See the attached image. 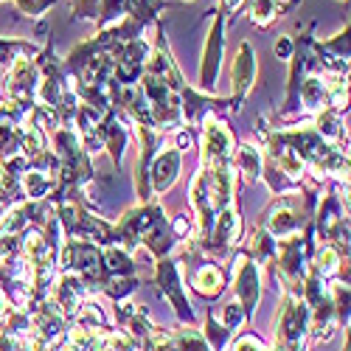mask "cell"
<instances>
[{
  "label": "cell",
  "mask_w": 351,
  "mask_h": 351,
  "mask_svg": "<svg viewBox=\"0 0 351 351\" xmlns=\"http://www.w3.org/2000/svg\"><path fill=\"white\" fill-rule=\"evenodd\" d=\"M60 270L76 273L87 289L99 295V292L107 287L110 273L104 270V258H101V247L84 239H65L60 247Z\"/></svg>",
  "instance_id": "cell-1"
},
{
  "label": "cell",
  "mask_w": 351,
  "mask_h": 351,
  "mask_svg": "<svg viewBox=\"0 0 351 351\" xmlns=\"http://www.w3.org/2000/svg\"><path fill=\"white\" fill-rule=\"evenodd\" d=\"M309 346V306L298 292L284 289V304L276 317V343L281 351H306Z\"/></svg>",
  "instance_id": "cell-2"
},
{
  "label": "cell",
  "mask_w": 351,
  "mask_h": 351,
  "mask_svg": "<svg viewBox=\"0 0 351 351\" xmlns=\"http://www.w3.org/2000/svg\"><path fill=\"white\" fill-rule=\"evenodd\" d=\"M34 110L25 104H14V101H0V169L23 174L25 169H32L23 155H20V143H23V127L28 112Z\"/></svg>",
  "instance_id": "cell-3"
},
{
  "label": "cell",
  "mask_w": 351,
  "mask_h": 351,
  "mask_svg": "<svg viewBox=\"0 0 351 351\" xmlns=\"http://www.w3.org/2000/svg\"><path fill=\"white\" fill-rule=\"evenodd\" d=\"M242 239H245V219L237 202H230L228 208L217 214L206 237L197 239V247L208 258H225V256H233V250L242 245Z\"/></svg>",
  "instance_id": "cell-4"
},
{
  "label": "cell",
  "mask_w": 351,
  "mask_h": 351,
  "mask_svg": "<svg viewBox=\"0 0 351 351\" xmlns=\"http://www.w3.org/2000/svg\"><path fill=\"white\" fill-rule=\"evenodd\" d=\"M152 281L158 284L160 295L171 304L174 315H178L180 326H194L197 324V312L186 295V284H183V270H180V261L174 256L166 258H155V267H152Z\"/></svg>",
  "instance_id": "cell-5"
},
{
  "label": "cell",
  "mask_w": 351,
  "mask_h": 351,
  "mask_svg": "<svg viewBox=\"0 0 351 351\" xmlns=\"http://www.w3.org/2000/svg\"><path fill=\"white\" fill-rule=\"evenodd\" d=\"M237 155V135L217 112L199 119V163L202 166H228Z\"/></svg>",
  "instance_id": "cell-6"
},
{
  "label": "cell",
  "mask_w": 351,
  "mask_h": 351,
  "mask_svg": "<svg viewBox=\"0 0 351 351\" xmlns=\"http://www.w3.org/2000/svg\"><path fill=\"white\" fill-rule=\"evenodd\" d=\"M211 14H214V20H211V28L206 34V45H202V56H199V76H197L199 93H214L217 90V82H219V73H222V60H225V25H228V17L217 6H214Z\"/></svg>",
  "instance_id": "cell-7"
},
{
  "label": "cell",
  "mask_w": 351,
  "mask_h": 351,
  "mask_svg": "<svg viewBox=\"0 0 351 351\" xmlns=\"http://www.w3.org/2000/svg\"><path fill=\"white\" fill-rule=\"evenodd\" d=\"M230 287H233V301H239L247 320H253L256 309H258V301H261V267L239 247L233 250Z\"/></svg>",
  "instance_id": "cell-8"
},
{
  "label": "cell",
  "mask_w": 351,
  "mask_h": 351,
  "mask_svg": "<svg viewBox=\"0 0 351 351\" xmlns=\"http://www.w3.org/2000/svg\"><path fill=\"white\" fill-rule=\"evenodd\" d=\"M256 76H258V62H256V51L253 45L245 40L233 56V65H230V84H233V93L228 96V107L233 110V115L242 112L247 96L253 93L256 87Z\"/></svg>",
  "instance_id": "cell-9"
},
{
  "label": "cell",
  "mask_w": 351,
  "mask_h": 351,
  "mask_svg": "<svg viewBox=\"0 0 351 351\" xmlns=\"http://www.w3.org/2000/svg\"><path fill=\"white\" fill-rule=\"evenodd\" d=\"M40 84V65L37 60H17L12 68H6L3 73V90L9 96V101L14 104H34V93Z\"/></svg>",
  "instance_id": "cell-10"
},
{
  "label": "cell",
  "mask_w": 351,
  "mask_h": 351,
  "mask_svg": "<svg viewBox=\"0 0 351 351\" xmlns=\"http://www.w3.org/2000/svg\"><path fill=\"white\" fill-rule=\"evenodd\" d=\"M180 169H183V152L174 149V146H160V149L155 152V158H152V166H149L152 197H160V194L171 191V186L180 178Z\"/></svg>",
  "instance_id": "cell-11"
},
{
  "label": "cell",
  "mask_w": 351,
  "mask_h": 351,
  "mask_svg": "<svg viewBox=\"0 0 351 351\" xmlns=\"http://www.w3.org/2000/svg\"><path fill=\"white\" fill-rule=\"evenodd\" d=\"M233 169H237V178L242 183H258L261 180V171H265V152H261V146L253 143V141L237 143Z\"/></svg>",
  "instance_id": "cell-12"
},
{
  "label": "cell",
  "mask_w": 351,
  "mask_h": 351,
  "mask_svg": "<svg viewBox=\"0 0 351 351\" xmlns=\"http://www.w3.org/2000/svg\"><path fill=\"white\" fill-rule=\"evenodd\" d=\"M298 104L304 112L315 115L329 107V76L324 73H306L298 87Z\"/></svg>",
  "instance_id": "cell-13"
},
{
  "label": "cell",
  "mask_w": 351,
  "mask_h": 351,
  "mask_svg": "<svg viewBox=\"0 0 351 351\" xmlns=\"http://www.w3.org/2000/svg\"><path fill=\"white\" fill-rule=\"evenodd\" d=\"M320 138L335 143V146H348V132H346V112H337L332 107L320 110L312 115V124H309Z\"/></svg>",
  "instance_id": "cell-14"
},
{
  "label": "cell",
  "mask_w": 351,
  "mask_h": 351,
  "mask_svg": "<svg viewBox=\"0 0 351 351\" xmlns=\"http://www.w3.org/2000/svg\"><path fill=\"white\" fill-rule=\"evenodd\" d=\"M276 247H278V242L270 237L265 228H258V225L250 228L247 239H242V245H239V250H245L258 267H273V261H276Z\"/></svg>",
  "instance_id": "cell-15"
},
{
  "label": "cell",
  "mask_w": 351,
  "mask_h": 351,
  "mask_svg": "<svg viewBox=\"0 0 351 351\" xmlns=\"http://www.w3.org/2000/svg\"><path fill=\"white\" fill-rule=\"evenodd\" d=\"M20 186L25 202H45L56 189V178L48 169H25L20 174Z\"/></svg>",
  "instance_id": "cell-16"
},
{
  "label": "cell",
  "mask_w": 351,
  "mask_h": 351,
  "mask_svg": "<svg viewBox=\"0 0 351 351\" xmlns=\"http://www.w3.org/2000/svg\"><path fill=\"white\" fill-rule=\"evenodd\" d=\"M43 48L32 40L20 37H0V68H12L17 60H37Z\"/></svg>",
  "instance_id": "cell-17"
},
{
  "label": "cell",
  "mask_w": 351,
  "mask_h": 351,
  "mask_svg": "<svg viewBox=\"0 0 351 351\" xmlns=\"http://www.w3.org/2000/svg\"><path fill=\"white\" fill-rule=\"evenodd\" d=\"M101 258H104V270L110 273V278H115V276H135L138 273L135 256L127 253L119 245H104L101 247Z\"/></svg>",
  "instance_id": "cell-18"
},
{
  "label": "cell",
  "mask_w": 351,
  "mask_h": 351,
  "mask_svg": "<svg viewBox=\"0 0 351 351\" xmlns=\"http://www.w3.org/2000/svg\"><path fill=\"white\" fill-rule=\"evenodd\" d=\"M329 295H332V306H335V320L337 329H348V317H351V289L348 281L343 278H332L329 281Z\"/></svg>",
  "instance_id": "cell-19"
},
{
  "label": "cell",
  "mask_w": 351,
  "mask_h": 351,
  "mask_svg": "<svg viewBox=\"0 0 351 351\" xmlns=\"http://www.w3.org/2000/svg\"><path fill=\"white\" fill-rule=\"evenodd\" d=\"M132 9V0H99V32H104V28L121 23Z\"/></svg>",
  "instance_id": "cell-20"
},
{
  "label": "cell",
  "mask_w": 351,
  "mask_h": 351,
  "mask_svg": "<svg viewBox=\"0 0 351 351\" xmlns=\"http://www.w3.org/2000/svg\"><path fill=\"white\" fill-rule=\"evenodd\" d=\"M214 315H217L219 324L230 332V337H237V335L250 324L247 315H245V309L239 306V301H228V304H222L219 312H214Z\"/></svg>",
  "instance_id": "cell-21"
},
{
  "label": "cell",
  "mask_w": 351,
  "mask_h": 351,
  "mask_svg": "<svg viewBox=\"0 0 351 351\" xmlns=\"http://www.w3.org/2000/svg\"><path fill=\"white\" fill-rule=\"evenodd\" d=\"M0 202H3L6 208H14V206H20V202H25L23 186H20V174L0 169Z\"/></svg>",
  "instance_id": "cell-22"
},
{
  "label": "cell",
  "mask_w": 351,
  "mask_h": 351,
  "mask_svg": "<svg viewBox=\"0 0 351 351\" xmlns=\"http://www.w3.org/2000/svg\"><path fill=\"white\" fill-rule=\"evenodd\" d=\"M138 276H115L107 281V287L101 289V295H107L112 304H121V301H130V295L138 289Z\"/></svg>",
  "instance_id": "cell-23"
},
{
  "label": "cell",
  "mask_w": 351,
  "mask_h": 351,
  "mask_svg": "<svg viewBox=\"0 0 351 351\" xmlns=\"http://www.w3.org/2000/svg\"><path fill=\"white\" fill-rule=\"evenodd\" d=\"M171 343H174V351H211V346L206 343L199 329L194 326H183L171 335Z\"/></svg>",
  "instance_id": "cell-24"
},
{
  "label": "cell",
  "mask_w": 351,
  "mask_h": 351,
  "mask_svg": "<svg viewBox=\"0 0 351 351\" xmlns=\"http://www.w3.org/2000/svg\"><path fill=\"white\" fill-rule=\"evenodd\" d=\"M225 351H270V346L261 340L258 335H253V332H239L237 337L228 343Z\"/></svg>",
  "instance_id": "cell-25"
},
{
  "label": "cell",
  "mask_w": 351,
  "mask_h": 351,
  "mask_svg": "<svg viewBox=\"0 0 351 351\" xmlns=\"http://www.w3.org/2000/svg\"><path fill=\"white\" fill-rule=\"evenodd\" d=\"M53 3L56 0H14L17 12L25 14V17H32V20H40L48 9H53Z\"/></svg>",
  "instance_id": "cell-26"
},
{
  "label": "cell",
  "mask_w": 351,
  "mask_h": 351,
  "mask_svg": "<svg viewBox=\"0 0 351 351\" xmlns=\"http://www.w3.org/2000/svg\"><path fill=\"white\" fill-rule=\"evenodd\" d=\"M71 14L87 23H96L99 20V0H68Z\"/></svg>",
  "instance_id": "cell-27"
},
{
  "label": "cell",
  "mask_w": 351,
  "mask_h": 351,
  "mask_svg": "<svg viewBox=\"0 0 351 351\" xmlns=\"http://www.w3.org/2000/svg\"><path fill=\"white\" fill-rule=\"evenodd\" d=\"M273 53H276V60L289 62L292 53H295V40H292L289 34H281V37L276 40V45H273Z\"/></svg>",
  "instance_id": "cell-28"
},
{
  "label": "cell",
  "mask_w": 351,
  "mask_h": 351,
  "mask_svg": "<svg viewBox=\"0 0 351 351\" xmlns=\"http://www.w3.org/2000/svg\"><path fill=\"white\" fill-rule=\"evenodd\" d=\"M171 135H174V143H171V146H174V149H180V152H183V149H191V146H194V141H197V138H194V132H191L189 127L174 130Z\"/></svg>",
  "instance_id": "cell-29"
},
{
  "label": "cell",
  "mask_w": 351,
  "mask_h": 351,
  "mask_svg": "<svg viewBox=\"0 0 351 351\" xmlns=\"http://www.w3.org/2000/svg\"><path fill=\"white\" fill-rule=\"evenodd\" d=\"M12 312H14V304H12V298H9L6 287H0V326H3L6 320L12 317Z\"/></svg>",
  "instance_id": "cell-30"
},
{
  "label": "cell",
  "mask_w": 351,
  "mask_h": 351,
  "mask_svg": "<svg viewBox=\"0 0 351 351\" xmlns=\"http://www.w3.org/2000/svg\"><path fill=\"white\" fill-rule=\"evenodd\" d=\"M217 9H219V12H225V17L230 20V14L237 17V12H239V9H245V0H219Z\"/></svg>",
  "instance_id": "cell-31"
},
{
  "label": "cell",
  "mask_w": 351,
  "mask_h": 351,
  "mask_svg": "<svg viewBox=\"0 0 351 351\" xmlns=\"http://www.w3.org/2000/svg\"><path fill=\"white\" fill-rule=\"evenodd\" d=\"M45 34H48V23L40 20V23H37V37H45Z\"/></svg>",
  "instance_id": "cell-32"
},
{
  "label": "cell",
  "mask_w": 351,
  "mask_h": 351,
  "mask_svg": "<svg viewBox=\"0 0 351 351\" xmlns=\"http://www.w3.org/2000/svg\"><path fill=\"white\" fill-rule=\"evenodd\" d=\"M6 214H9V208L3 206V202H0V222H3V217H6Z\"/></svg>",
  "instance_id": "cell-33"
},
{
  "label": "cell",
  "mask_w": 351,
  "mask_h": 351,
  "mask_svg": "<svg viewBox=\"0 0 351 351\" xmlns=\"http://www.w3.org/2000/svg\"><path fill=\"white\" fill-rule=\"evenodd\" d=\"M186 3H194V0H186Z\"/></svg>",
  "instance_id": "cell-34"
}]
</instances>
